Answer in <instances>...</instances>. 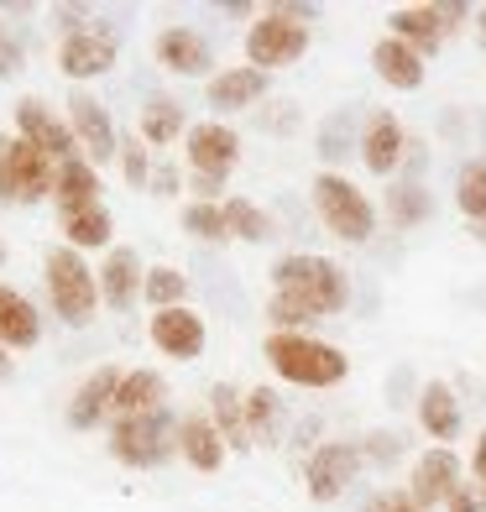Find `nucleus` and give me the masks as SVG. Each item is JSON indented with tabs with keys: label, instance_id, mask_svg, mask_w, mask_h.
<instances>
[{
	"label": "nucleus",
	"instance_id": "obj_1",
	"mask_svg": "<svg viewBox=\"0 0 486 512\" xmlns=\"http://www.w3.org/2000/svg\"><path fill=\"white\" fill-rule=\"evenodd\" d=\"M351 304V283H345V267H335L330 256L314 251H293L272 267V304L267 319L277 335H298V324L309 319H330Z\"/></svg>",
	"mask_w": 486,
	"mask_h": 512
},
{
	"label": "nucleus",
	"instance_id": "obj_2",
	"mask_svg": "<svg viewBox=\"0 0 486 512\" xmlns=\"http://www.w3.org/2000/svg\"><path fill=\"white\" fill-rule=\"evenodd\" d=\"M262 356L277 377L293 382V387H335V382H345V371H351L340 345H324L314 335H277L272 330Z\"/></svg>",
	"mask_w": 486,
	"mask_h": 512
},
{
	"label": "nucleus",
	"instance_id": "obj_3",
	"mask_svg": "<svg viewBox=\"0 0 486 512\" xmlns=\"http://www.w3.org/2000/svg\"><path fill=\"white\" fill-rule=\"evenodd\" d=\"M42 277H48V298H53L58 319L84 330L100 309V277L84 267V256L74 246H53L48 262H42Z\"/></svg>",
	"mask_w": 486,
	"mask_h": 512
},
{
	"label": "nucleus",
	"instance_id": "obj_4",
	"mask_svg": "<svg viewBox=\"0 0 486 512\" xmlns=\"http://www.w3.org/2000/svg\"><path fill=\"white\" fill-rule=\"evenodd\" d=\"M178 450V424L168 408L142 413V418H115L110 424V455L131 465V471H152Z\"/></svg>",
	"mask_w": 486,
	"mask_h": 512
},
{
	"label": "nucleus",
	"instance_id": "obj_5",
	"mask_svg": "<svg viewBox=\"0 0 486 512\" xmlns=\"http://www.w3.org/2000/svg\"><path fill=\"white\" fill-rule=\"evenodd\" d=\"M314 209H319V220L330 225V236L340 241H372V230H377V209L372 199H366L351 178H340V173H319L314 178Z\"/></svg>",
	"mask_w": 486,
	"mask_h": 512
},
{
	"label": "nucleus",
	"instance_id": "obj_6",
	"mask_svg": "<svg viewBox=\"0 0 486 512\" xmlns=\"http://www.w3.org/2000/svg\"><path fill=\"white\" fill-rule=\"evenodd\" d=\"M309 53V27L298 16H288L283 6H272V11H262L257 21H251V32H246V58H251V68H288V63H298Z\"/></svg>",
	"mask_w": 486,
	"mask_h": 512
},
{
	"label": "nucleus",
	"instance_id": "obj_7",
	"mask_svg": "<svg viewBox=\"0 0 486 512\" xmlns=\"http://www.w3.org/2000/svg\"><path fill=\"white\" fill-rule=\"evenodd\" d=\"M16 136H21V142H32L48 162H58V168H63V162H74V157H84L74 126L58 121V115L42 105V100H21L16 105Z\"/></svg>",
	"mask_w": 486,
	"mask_h": 512
},
{
	"label": "nucleus",
	"instance_id": "obj_8",
	"mask_svg": "<svg viewBox=\"0 0 486 512\" xmlns=\"http://www.w3.org/2000/svg\"><path fill=\"white\" fill-rule=\"evenodd\" d=\"M115 53H121V37H115L105 21H89L74 37H63L58 48V68L68 79H95V74H110L115 68Z\"/></svg>",
	"mask_w": 486,
	"mask_h": 512
},
{
	"label": "nucleus",
	"instance_id": "obj_9",
	"mask_svg": "<svg viewBox=\"0 0 486 512\" xmlns=\"http://www.w3.org/2000/svg\"><path fill=\"white\" fill-rule=\"evenodd\" d=\"M361 445H351V439H335V445H319L314 455H309V465H304V481H309V497L314 502H335L345 486L356 481V471H361Z\"/></svg>",
	"mask_w": 486,
	"mask_h": 512
},
{
	"label": "nucleus",
	"instance_id": "obj_10",
	"mask_svg": "<svg viewBox=\"0 0 486 512\" xmlns=\"http://www.w3.org/2000/svg\"><path fill=\"white\" fill-rule=\"evenodd\" d=\"M183 147H189L194 178H210V183H225L230 168L241 162V142H236V131H230L225 121H199Z\"/></svg>",
	"mask_w": 486,
	"mask_h": 512
},
{
	"label": "nucleus",
	"instance_id": "obj_11",
	"mask_svg": "<svg viewBox=\"0 0 486 512\" xmlns=\"http://www.w3.org/2000/svg\"><path fill=\"white\" fill-rule=\"evenodd\" d=\"M68 126H74L79 152L89 162H115V157H121V136H115L110 115H105V105L95 95H74V100H68Z\"/></svg>",
	"mask_w": 486,
	"mask_h": 512
},
{
	"label": "nucleus",
	"instance_id": "obj_12",
	"mask_svg": "<svg viewBox=\"0 0 486 512\" xmlns=\"http://www.w3.org/2000/svg\"><path fill=\"white\" fill-rule=\"evenodd\" d=\"M455 486H460V455H455L450 445H434V450L419 455V465H413L408 497L429 512V507H439V502H450Z\"/></svg>",
	"mask_w": 486,
	"mask_h": 512
},
{
	"label": "nucleus",
	"instance_id": "obj_13",
	"mask_svg": "<svg viewBox=\"0 0 486 512\" xmlns=\"http://www.w3.org/2000/svg\"><path fill=\"white\" fill-rule=\"evenodd\" d=\"M152 345L173 361H199L204 356V319L178 304V309H157L152 314Z\"/></svg>",
	"mask_w": 486,
	"mask_h": 512
},
{
	"label": "nucleus",
	"instance_id": "obj_14",
	"mask_svg": "<svg viewBox=\"0 0 486 512\" xmlns=\"http://www.w3.org/2000/svg\"><path fill=\"white\" fill-rule=\"evenodd\" d=\"M157 63L168 68V74L204 79L215 68V53H210V42H204L194 27H168V32H157Z\"/></svg>",
	"mask_w": 486,
	"mask_h": 512
},
{
	"label": "nucleus",
	"instance_id": "obj_15",
	"mask_svg": "<svg viewBox=\"0 0 486 512\" xmlns=\"http://www.w3.org/2000/svg\"><path fill=\"white\" fill-rule=\"evenodd\" d=\"M126 371H115V366H100V371H89L84 387L74 392V403H68V429H100L110 408H115V387H121Z\"/></svg>",
	"mask_w": 486,
	"mask_h": 512
},
{
	"label": "nucleus",
	"instance_id": "obj_16",
	"mask_svg": "<svg viewBox=\"0 0 486 512\" xmlns=\"http://www.w3.org/2000/svg\"><path fill=\"white\" fill-rule=\"evenodd\" d=\"M95 277H100V298H105V304H110L115 314H126V309L136 304V298H142V283H147L142 256H136L131 246H115Z\"/></svg>",
	"mask_w": 486,
	"mask_h": 512
},
{
	"label": "nucleus",
	"instance_id": "obj_17",
	"mask_svg": "<svg viewBox=\"0 0 486 512\" xmlns=\"http://www.w3.org/2000/svg\"><path fill=\"white\" fill-rule=\"evenodd\" d=\"M53 183H58V162H48L32 142L11 136V189H16V199L37 204V199L53 194Z\"/></svg>",
	"mask_w": 486,
	"mask_h": 512
},
{
	"label": "nucleus",
	"instance_id": "obj_18",
	"mask_svg": "<svg viewBox=\"0 0 486 512\" xmlns=\"http://www.w3.org/2000/svg\"><path fill=\"white\" fill-rule=\"evenodd\" d=\"M178 455L194 465V471H220L225 465V439L215 429V418L210 413H189V418H178Z\"/></svg>",
	"mask_w": 486,
	"mask_h": 512
},
{
	"label": "nucleus",
	"instance_id": "obj_19",
	"mask_svg": "<svg viewBox=\"0 0 486 512\" xmlns=\"http://www.w3.org/2000/svg\"><path fill=\"white\" fill-rule=\"evenodd\" d=\"M387 27H392V37H398V42H408L419 58L439 53V48H445V37H450L445 21H439V6H403V11H392Z\"/></svg>",
	"mask_w": 486,
	"mask_h": 512
},
{
	"label": "nucleus",
	"instance_id": "obj_20",
	"mask_svg": "<svg viewBox=\"0 0 486 512\" xmlns=\"http://www.w3.org/2000/svg\"><path fill=\"white\" fill-rule=\"evenodd\" d=\"M37 340H42L37 304L16 288H0V345H6V351H32Z\"/></svg>",
	"mask_w": 486,
	"mask_h": 512
},
{
	"label": "nucleus",
	"instance_id": "obj_21",
	"mask_svg": "<svg viewBox=\"0 0 486 512\" xmlns=\"http://www.w3.org/2000/svg\"><path fill=\"white\" fill-rule=\"evenodd\" d=\"M162 403H168V382L157 377V371L136 366L121 377V387H115V408L110 418H142V413H157Z\"/></svg>",
	"mask_w": 486,
	"mask_h": 512
},
{
	"label": "nucleus",
	"instance_id": "obj_22",
	"mask_svg": "<svg viewBox=\"0 0 486 512\" xmlns=\"http://www.w3.org/2000/svg\"><path fill=\"white\" fill-rule=\"evenodd\" d=\"M53 199H58V215H79V209H95L100 204V173L89 157H74L58 168V183H53Z\"/></svg>",
	"mask_w": 486,
	"mask_h": 512
},
{
	"label": "nucleus",
	"instance_id": "obj_23",
	"mask_svg": "<svg viewBox=\"0 0 486 512\" xmlns=\"http://www.w3.org/2000/svg\"><path fill=\"white\" fill-rule=\"evenodd\" d=\"M210 110H246V105H257L262 95H267V74L262 68H225V74H215L210 79Z\"/></svg>",
	"mask_w": 486,
	"mask_h": 512
},
{
	"label": "nucleus",
	"instance_id": "obj_24",
	"mask_svg": "<svg viewBox=\"0 0 486 512\" xmlns=\"http://www.w3.org/2000/svg\"><path fill=\"white\" fill-rule=\"evenodd\" d=\"M361 162L372 173H392L403 162V126H398V115H387L377 110L372 121H366V136H361Z\"/></svg>",
	"mask_w": 486,
	"mask_h": 512
},
{
	"label": "nucleus",
	"instance_id": "obj_25",
	"mask_svg": "<svg viewBox=\"0 0 486 512\" xmlns=\"http://www.w3.org/2000/svg\"><path fill=\"white\" fill-rule=\"evenodd\" d=\"M419 424L429 439H439V445H450V439L460 434V398L450 382H429L419 392Z\"/></svg>",
	"mask_w": 486,
	"mask_h": 512
},
{
	"label": "nucleus",
	"instance_id": "obj_26",
	"mask_svg": "<svg viewBox=\"0 0 486 512\" xmlns=\"http://www.w3.org/2000/svg\"><path fill=\"white\" fill-rule=\"evenodd\" d=\"M372 68H377V79L392 84V89H419L424 84V58L408 48V42L398 37H382L377 48H372Z\"/></svg>",
	"mask_w": 486,
	"mask_h": 512
},
{
	"label": "nucleus",
	"instance_id": "obj_27",
	"mask_svg": "<svg viewBox=\"0 0 486 512\" xmlns=\"http://www.w3.org/2000/svg\"><path fill=\"white\" fill-rule=\"evenodd\" d=\"M210 418L225 439V450H251V429H246V398L230 382L210 387Z\"/></svg>",
	"mask_w": 486,
	"mask_h": 512
},
{
	"label": "nucleus",
	"instance_id": "obj_28",
	"mask_svg": "<svg viewBox=\"0 0 486 512\" xmlns=\"http://www.w3.org/2000/svg\"><path fill=\"white\" fill-rule=\"evenodd\" d=\"M246 429L257 445H277V434H283V398H277L272 387L246 392Z\"/></svg>",
	"mask_w": 486,
	"mask_h": 512
},
{
	"label": "nucleus",
	"instance_id": "obj_29",
	"mask_svg": "<svg viewBox=\"0 0 486 512\" xmlns=\"http://www.w3.org/2000/svg\"><path fill=\"white\" fill-rule=\"evenodd\" d=\"M220 209H225V225H230V236H236V241L262 246V241H272V236H277L272 215H267V209H257L251 199H225Z\"/></svg>",
	"mask_w": 486,
	"mask_h": 512
},
{
	"label": "nucleus",
	"instance_id": "obj_30",
	"mask_svg": "<svg viewBox=\"0 0 486 512\" xmlns=\"http://www.w3.org/2000/svg\"><path fill=\"white\" fill-rule=\"evenodd\" d=\"M58 225H63V236H68V246H74V251L110 246V215H105V204L79 209V215H58Z\"/></svg>",
	"mask_w": 486,
	"mask_h": 512
},
{
	"label": "nucleus",
	"instance_id": "obj_31",
	"mask_svg": "<svg viewBox=\"0 0 486 512\" xmlns=\"http://www.w3.org/2000/svg\"><path fill=\"white\" fill-rule=\"evenodd\" d=\"M455 204H460V215H466L471 225H486V157L466 162L455 178Z\"/></svg>",
	"mask_w": 486,
	"mask_h": 512
},
{
	"label": "nucleus",
	"instance_id": "obj_32",
	"mask_svg": "<svg viewBox=\"0 0 486 512\" xmlns=\"http://www.w3.org/2000/svg\"><path fill=\"white\" fill-rule=\"evenodd\" d=\"M183 230H189L194 241H204V246H220V241H230L225 209H220V204H204V199L183 204Z\"/></svg>",
	"mask_w": 486,
	"mask_h": 512
},
{
	"label": "nucleus",
	"instance_id": "obj_33",
	"mask_svg": "<svg viewBox=\"0 0 486 512\" xmlns=\"http://www.w3.org/2000/svg\"><path fill=\"white\" fill-rule=\"evenodd\" d=\"M142 142H152V147H168L173 136H183V105H173V100H152L147 110H142Z\"/></svg>",
	"mask_w": 486,
	"mask_h": 512
},
{
	"label": "nucleus",
	"instance_id": "obj_34",
	"mask_svg": "<svg viewBox=\"0 0 486 512\" xmlns=\"http://www.w3.org/2000/svg\"><path fill=\"white\" fill-rule=\"evenodd\" d=\"M142 293H147L152 309H178L183 298H189V277H183L178 267H152L147 283H142Z\"/></svg>",
	"mask_w": 486,
	"mask_h": 512
},
{
	"label": "nucleus",
	"instance_id": "obj_35",
	"mask_svg": "<svg viewBox=\"0 0 486 512\" xmlns=\"http://www.w3.org/2000/svg\"><path fill=\"white\" fill-rule=\"evenodd\" d=\"M121 173H126L131 189H147L152 183V157H147L142 136H121Z\"/></svg>",
	"mask_w": 486,
	"mask_h": 512
},
{
	"label": "nucleus",
	"instance_id": "obj_36",
	"mask_svg": "<svg viewBox=\"0 0 486 512\" xmlns=\"http://www.w3.org/2000/svg\"><path fill=\"white\" fill-rule=\"evenodd\" d=\"M387 209H392V220H398V225H413V220L429 215V199H424V189H392Z\"/></svg>",
	"mask_w": 486,
	"mask_h": 512
},
{
	"label": "nucleus",
	"instance_id": "obj_37",
	"mask_svg": "<svg viewBox=\"0 0 486 512\" xmlns=\"http://www.w3.org/2000/svg\"><path fill=\"white\" fill-rule=\"evenodd\" d=\"M408 450V439H398V434H387V429H377V434H366V445H361V455L366 460H377V465H392Z\"/></svg>",
	"mask_w": 486,
	"mask_h": 512
},
{
	"label": "nucleus",
	"instance_id": "obj_38",
	"mask_svg": "<svg viewBox=\"0 0 486 512\" xmlns=\"http://www.w3.org/2000/svg\"><path fill=\"white\" fill-rule=\"evenodd\" d=\"M361 512H424V507L413 502L408 492H392V486H387V492H372V497H366Z\"/></svg>",
	"mask_w": 486,
	"mask_h": 512
},
{
	"label": "nucleus",
	"instance_id": "obj_39",
	"mask_svg": "<svg viewBox=\"0 0 486 512\" xmlns=\"http://www.w3.org/2000/svg\"><path fill=\"white\" fill-rule=\"evenodd\" d=\"M450 512H486V492H481V481H460L455 492H450V502H445Z\"/></svg>",
	"mask_w": 486,
	"mask_h": 512
},
{
	"label": "nucleus",
	"instance_id": "obj_40",
	"mask_svg": "<svg viewBox=\"0 0 486 512\" xmlns=\"http://www.w3.org/2000/svg\"><path fill=\"white\" fill-rule=\"evenodd\" d=\"M21 68V37H11L6 27H0V79H11Z\"/></svg>",
	"mask_w": 486,
	"mask_h": 512
},
{
	"label": "nucleus",
	"instance_id": "obj_41",
	"mask_svg": "<svg viewBox=\"0 0 486 512\" xmlns=\"http://www.w3.org/2000/svg\"><path fill=\"white\" fill-rule=\"evenodd\" d=\"M16 189H11V136L0 131V204H11Z\"/></svg>",
	"mask_w": 486,
	"mask_h": 512
},
{
	"label": "nucleus",
	"instance_id": "obj_42",
	"mask_svg": "<svg viewBox=\"0 0 486 512\" xmlns=\"http://www.w3.org/2000/svg\"><path fill=\"white\" fill-rule=\"evenodd\" d=\"M84 16H89L84 6H58V11H53V21H63V32H68V37L79 32V21H84Z\"/></svg>",
	"mask_w": 486,
	"mask_h": 512
},
{
	"label": "nucleus",
	"instance_id": "obj_43",
	"mask_svg": "<svg viewBox=\"0 0 486 512\" xmlns=\"http://www.w3.org/2000/svg\"><path fill=\"white\" fill-rule=\"evenodd\" d=\"M471 476L486 486V429H481V439H476V450H471Z\"/></svg>",
	"mask_w": 486,
	"mask_h": 512
},
{
	"label": "nucleus",
	"instance_id": "obj_44",
	"mask_svg": "<svg viewBox=\"0 0 486 512\" xmlns=\"http://www.w3.org/2000/svg\"><path fill=\"white\" fill-rule=\"evenodd\" d=\"M439 21H445V32H455V21H466V6L450 0V6H439Z\"/></svg>",
	"mask_w": 486,
	"mask_h": 512
},
{
	"label": "nucleus",
	"instance_id": "obj_45",
	"mask_svg": "<svg viewBox=\"0 0 486 512\" xmlns=\"http://www.w3.org/2000/svg\"><path fill=\"white\" fill-rule=\"evenodd\" d=\"M152 183H157V194H173V189H178V173H173V168H157Z\"/></svg>",
	"mask_w": 486,
	"mask_h": 512
},
{
	"label": "nucleus",
	"instance_id": "obj_46",
	"mask_svg": "<svg viewBox=\"0 0 486 512\" xmlns=\"http://www.w3.org/2000/svg\"><path fill=\"white\" fill-rule=\"evenodd\" d=\"M6 377H11V351L0 345V382H6Z\"/></svg>",
	"mask_w": 486,
	"mask_h": 512
},
{
	"label": "nucleus",
	"instance_id": "obj_47",
	"mask_svg": "<svg viewBox=\"0 0 486 512\" xmlns=\"http://www.w3.org/2000/svg\"><path fill=\"white\" fill-rule=\"evenodd\" d=\"M476 32H481V48H486V6L476 11Z\"/></svg>",
	"mask_w": 486,
	"mask_h": 512
},
{
	"label": "nucleus",
	"instance_id": "obj_48",
	"mask_svg": "<svg viewBox=\"0 0 486 512\" xmlns=\"http://www.w3.org/2000/svg\"><path fill=\"white\" fill-rule=\"evenodd\" d=\"M471 236H476V241L486 246V225H471Z\"/></svg>",
	"mask_w": 486,
	"mask_h": 512
},
{
	"label": "nucleus",
	"instance_id": "obj_49",
	"mask_svg": "<svg viewBox=\"0 0 486 512\" xmlns=\"http://www.w3.org/2000/svg\"><path fill=\"white\" fill-rule=\"evenodd\" d=\"M0 267H6V241H0Z\"/></svg>",
	"mask_w": 486,
	"mask_h": 512
},
{
	"label": "nucleus",
	"instance_id": "obj_50",
	"mask_svg": "<svg viewBox=\"0 0 486 512\" xmlns=\"http://www.w3.org/2000/svg\"><path fill=\"white\" fill-rule=\"evenodd\" d=\"M481 492H486V486H481Z\"/></svg>",
	"mask_w": 486,
	"mask_h": 512
}]
</instances>
